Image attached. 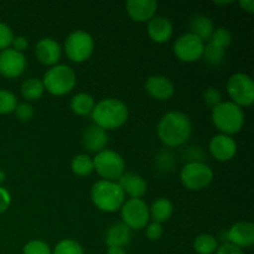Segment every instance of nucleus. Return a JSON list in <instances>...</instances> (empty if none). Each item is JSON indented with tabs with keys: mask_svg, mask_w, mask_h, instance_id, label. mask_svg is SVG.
<instances>
[{
	"mask_svg": "<svg viewBox=\"0 0 254 254\" xmlns=\"http://www.w3.org/2000/svg\"><path fill=\"white\" fill-rule=\"evenodd\" d=\"M227 93L232 103L238 107H250L254 102V82L248 74L235 73L227 82Z\"/></svg>",
	"mask_w": 254,
	"mask_h": 254,
	"instance_id": "nucleus-9",
	"label": "nucleus"
},
{
	"mask_svg": "<svg viewBox=\"0 0 254 254\" xmlns=\"http://www.w3.org/2000/svg\"><path fill=\"white\" fill-rule=\"evenodd\" d=\"M93 168L103 180L116 181L124 174L126 163L121 154L104 149L93 158Z\"/></svg>",
	"mask_w": 254,
	"mask_h": 254,
	"instance_id": "nucleus-6",
	"label": "nucleus"
},
{
	"mask_svg": "<svg viewBox=\"0 0 254 254\" xmlns=\"http://www.w3.org/2000/svg\"><path fill=\"white\" fill-rule=\"evenodd\" d=\"M190 29L191 34L196 35L203 42H205V40H210L213 31H215L213 30L212 20L208 16H205V15H196V16H193L190 21Z\"/></svg>",
	"mask_w": 254,
	"mask_h": 254,
	"instance_id": "nucleus-23",
	"label": "nucleus"
},
{
	"mask_svg": "<svg viewBox=\"0 0 254 254\" xmlns=\"http://www.w3.org/2000/svg\"><path fill=\"white\" fill-rule=\"evenodd\" d=\"M227 241L241 250L251 247L254 243V225L247 221L235 223L227 231Z\"/></svg>",
	"mask_w": 254,
	"mask_h": 254,
	"instance_id": "nucleus-15",
	"label": "nucleus"
},
{
	"mask_svg": "<svg viewBox=\"0 0 254 254\" xmlns=\"http://www.w3.org/2000/svg\"><path fill=\"white\" fill-rule=\"evenodd\" d=\"M193 248L198 254H212L216 252L218 248L217 240L212 235H203L197 236L193 241Z\"/></svg>",
	"mask_w": 254,
	"mask_h": 254,
	"instance_id": "nucleus-26",
	"label": "nucleus"
},
{
	"mask_svg": "<svg viewBox=\"0 0 254 254\" xmlns=\"http://www.w3.org/2000/svg\"><path fill=\"white\" fill-rule=\"evenodd\" d=\"M203 50L205 42L191 32L180 36L174 44V54L183 62L197 61L202 57Z\"/></svg>",
	"mask_w": 254,
	"mask_h": 254,
	"instance_id": "nucleus-11",
	"label": "nucleus"
},
{
	"mask_svg": "<svg viewBox=\"0 0 254 254\" xmlns=\"http://www.w3.org/2000/svg\"><path fill=\"white\" fill-rule=\"evenodd\" d=\"M52 254H84L83 248L73 240H64L55 247Z\"/></svg>",
	"mask_w": 254,
	"mask_h": 254,
	"instance_id": "nucleus-30",
	"label": "nucleus"
},
{
	"mask_svg": "<svg viewBox=\"0 0 254 254\" xmlns=\"http://www.w3.org/2000/svg\"><path fill=\"white\" fill-rule=\"evenodd\" d=\"M71 169L73 174L78 176H87L94 170L93 159L89 158L86 154H78L72 159Z\"/></svg>",
	"mask_w": 254,
	"mask_h": 254,
	"instance_id": "nucleus-27",
	"label": "nucleus"
},
{
	"mask_svg": "<svg viewBox=\"0 0 254 254\" xmlns=\"http://www.w3.org/2000/svg\"><path fill=\"white\" fill-rule=\"evenodd\" d=\"M163 236V226L160 223L151 222L146 226V237L150 241H156Z\"/></svg>",
	"mask_w": 254,
	"mask_h": 254,
	"instance_id": "nucleus-36",
	"label": "nucleus"
},
{
	"mask_svg": "<svg viewBox=\"0 0 254 254\" xmlns=\"http://www.w3.org/2000/svg\"><path fill=\"white\" fill-rule=\"evenodd\" d=\"M232 1H216V4H220V5H226V4H231Z\"/></svg>",
	"mask_w": 254,
	"mask_h": 254,
	"instance_id": "nucleus-43",
	"label": "nucleus"
},
{
	"mask_svg": "<svg viewBox=\"0 0 254 254\" xmlns=\"http://www.w3.org/2000/svg\"><path fill=\"white\" fill-rule=\"evenodd\" d=\"M129 17L136 22H145L155 16L158 2L154 0H129L126 2Z\"/></svg>",
	"mask_w": 254,
	"mask_h": 254,
	"instance_id": "nucleus-16",
	"label": "nucleus"
},
{
	"mask_svg": "<svg viewBox=\"0 0 254 254\" xmlns=\"http://www.w3.org/2000/svg\"><path fill=\"white\" fill-rule=\"evenodd\" d=\"M94 106H96V103H94L93 97L88 93H78L73 96V98L71 99L72 112L78 114V116L91 114Z\"/></svg>",
	"mask_w": 254,
	"mask_h": 254,
	"instance_id": "nucleus-24",
	"label": "nucleus"
},
{
	"mask_svg": "<svg viewBox=\"0 0 254 254\" xmlns=\"http://www.w3.org/2000/svg\"><path fill=\"white\" fill-rule=\"evenodd\" d=\"M215 254H245V252H243V250H241V248L236 247V246L227 242L223 243L222 246H220V247L216 250Z\"/></svg>",
	"mask_w": 254,
	"mask_h": 254,
	"instance_id": "nucleus-38",
	"label": "nucleus"
},
{
	"mask_svg": "<svg viewBox=\"0 0 254 254\" xmlns=\"http://www.w3.org/2000/svg\"><path fill=\"white\" fill-rule=\"evenodd\" d=\"M210 153L216 160L228 161L235 158L237 153V144L232 136L218 134L211 139Z\"/></svg>",
	"mask_w": 254,
	"mask_h": 254,
	"instance_id": "nucleus-14",
	"label": "nucleus"
},
{
	"mask_svg": "<svg viewBox=\"0 0 254 254\" xmlns=\"http://www.w3.org/2000/svg\"><path fill=\"white\" fill-rule=\"evenodd\" d=\"M213 179V171L202 161L188 163L180 173L181 184L191 191H200L207 188Z\"/></svg>",
	"mask_w": 254,
	"mask_h": 254,
	"instance_id": "nucleus-8",
	"label": "nucleus"
},
{
	"mask_svg": "<svg viewBox=\"0 0 254 254\" xmlns=\"http://www.w3.org/2000/svg\"><path fill=\"white\" fill-rule=\"evenodd\" d=\"M210 42H212V44L217 45V46L226 50L230 46L231 42H232V35H231V32L228 31L227 29L220 27V29H217L216 31H213L212 36H211L210 39Z\"/></svg>",
	"mask_w": 254,
	"mask_h": 254,
	"instance_id": "nucleus-31",
	"label": "nucleus"
},
{
	"mask_svg": "<svg viewBox=\"0 0 254 254\" xmlns=\"http://www.w3.org/2000/svg\"><path fill=\"white\" fill-rule=\"evenodd\" d=\"M148 35L156 44H164L173 36V24L164 16H154L148 21Z\"/></svg>",
	"mask_w": 254,
	"mask_h": 254,
	"instance_id": "nucleus-18",
	"label": "nucleus"
},
{
	"mask_svg": "<svg viewBox=\"0 0 254 254\" xmlns=\"http://www.w3.org/2000/svg\"><path fill=\"white\" fill-rule=\"evenodd\" d=\"M216 128L225 135L238 133L245 124V113L242 108L232 102H222L212 109L211 114Z\"/></svg>",
	"mask_w": 254,
	"mask_h": 254,
	"instance_id": "nucleus-4",
	"label": "nucleus"
},
{
	"mask_svg": "<svg viewBox=\"0 0 254 254\" xmlns=\"http://www.w3.org/2000/svg\"><path fill=\"white\" fill-rule=\"evenodd\" d=\"M12 49L16 50V51L22 52L27 49L29 46V42H27V39L25 36H14V40H12Z\"/></svg>",
	"mask_w": 254,
	"mask_h": 254,
	"instance_id": "nucleus-39",
	"label": "nucleus"
},
{
	"mask_svg": "<svg viewBox=\"0 0 254 254\" xmlns=\"http://www.w3.org/2000/svg\"><path fill=\"white\" fill-rule=\"evenodd\" d=\"M26 67V59L22 52L14 49H5L0 52V74L6 78L21 76Z\"/></svg>",
	"mask_w": 254,
	"mask_h": 254,
	"instance_id": "nucleus-12",
	"label": "nucleus"
},
{
	"mask_svg": "<svg viewBox=\"0 0 254 254\" xmlns=\"http://www.w3.org/2000/svg\"><path fill=\"white\" fill-rule=\"evenodd\" d=\"M145 89L153 98L159 101H168L175 93L174 84L165 76H151L146 79Z\"/></svg>",
	"mask_w": 254,
	"mask_h": 254,
	"instance_id": "nucleus-17",
	"label": "nucleus"
},
{
	"mask_svg": "<svg viewBox=\"0 0 254 254\" xmlns=\"http://www.w3.org/2000/svg\"><path fill=\"white\" fill-rule=\"evenodd\" d=\"M202 56L205 57L207 64H212V66H217V64H222L223 60H225L226 50L217 46V45L212 44V42H208L205 46Z\"/></svg>",
	"mask_w": 254,
	"mask_h": 254,
	"instance_id": "nucleus-28",
	"label": "nucleus"
},
{
	"mask_svg": "<svg viewBox=\"0 0 254 254\" xmlns=\"http://www.w3.org/2000/svg\"><path fill=\"white\" fill-rule=\"evenodd\" d=\"M240 5L246 10V11L250 12V14H253L254 12V1L253 0H242V1L240 2Z\"/></svg>",
	"mask_w": 254,
	"mask_h": 254,
	"instance_id": "nucleus-40",
	"label": "nucleus"
},
{
	"mask_svg": "<svg viewBox=\"0 0 254 254\" xmlns=\"http://www.w3.org/2000/svg\"><path fill=\"white\" fill-rule=\"evenodd\" d=\"M94 41L91 34L83 30H76L67 36L64 41L66 56L74 64H82L92 56Z\"/></svg>",
	"mask_w": 254,
	"mask_h": 254,
	"instance_id": "nucleus-7",
	"label": "nucleus"
},
{
	"mask_svg": "<svg viewBox=\"0 0 254 254\" xmlns=\"http://www.w3.org/2000/svg\"><path fill=\"white\" fill-rule=\"evenodd\" d=\"M12 40H14L12 30L6 24L0 21V50L2 51L5 49H9L10 45L12 44Z\"/></svg>",
	"mask_w": 254,
	"mask_h": 254,
	"instance_id": "nucleus-34",
	"label": "nucleus"
},
{
	"mask_svg": "<svg viewBox=\"0 0 254 254\" xmlns=\"http://www.w3.org/2000/svg\"><path fill=\"white\" fill-rule=\"evenodd\" d=\"M16 106V96L12 92L6 91V89H0V114L12 113Z\"/></svg>",
	"mask_w": 254,
	"mask_h": 254,
	"instance_id": "nucleus-29",
	"label": "nucleus"
},
{
	"mask_svg": "<svg viewBox=\"0 0 254 254\" xmlns=\"http://www.w3.org/2000/svg\"><path fill=\"white\" fill-rule=\"evenodd\" d=\"M93 205L103 212H116L126 201V193L116 181L99 180L92 186Z\"/></svg>",
	"mask_w": 254,
	"mask_h": 254,
	"instance_id": "nucleus-3",
	"label": "nucleus"
},
{
	"mask_svg": "<svg viewBox=\"0 0 254 254\" xmlns=\"http://www.w3.org/2000/svg\"><path fill=\"white\" fill-rule=\"evenodd\" d=\"M76 73L67 64H55L47 69L42 78L45 89L52 96H64L76 86Z\"/></svg>",
	"mask_w": 254,
	"mask_h": 254,
	"instance_id": "nucleus-5",
	"label": "nucleus"
},
{
	"mask_svg": "<svg viewBox=\"0 0 254 254\" xmlns=\"http://www.w3.org/2000/svg\"><path fill=\"white\" fill-rule=\"evenodd\" d=\"M123 223L130 230H141L149 222V207L141 198H129L121 207Z\"/></svg>",
	"mask_w": 254,
	"mask_h": 254,
	"instance_id": "nucleus-10",
	"label": "nucleus"
},
{
	"mask_svg": "<svg viewBox=\"0 0 254 254\" xmlns=\"http://www.w3.org/2000/svg\"><path fill=\"white\" fill-rule=\"evenodd\" d=\"M45 87L39 78H29L22 83L21 94L26 101H37L42 97Z\"/></svg>",
	"mask_w": 254,
	"mask_h": 254,
	"instance_id": "nucleus-25",
	"label": "nucleus"
},
{
	"mask_svg": "<svg viewBox=\"0 0 254 254\" xmlns=\"http://www.w3.org/2000/svg\"><path fill=\"white\" fill-rule=\"evenodd\" d=\"M22 254H52L49 245L44 241H30L22 248Z\"/></svg>",
	"mask_w": 254,
	"mask_h": 254,
	"instance_id": "nucleus-32",
	"label": "nucleus"
},
{
	"mask_svg": "<svg viewBox=\"0 0 254 254\" xmlns=\"http://www.w3.org/2000/svg\"><path fill=\"white\" fill-rule=\"evenodd\" d=\"M108 139L109 136L107 130L97 126H91L84 130L82 141H83V145L87 150L97 154L106 149Z\"/></svg>",
	"mask_w": 254,
	"mask_h": 254,
	"instance_id": "nucleus-19",
	"label": "nucleus"
},
{
	"mask_svg": "<svg viewBox=\"0 0 254 254\" xmlns=\"http://www.w3.org/2000/svg\"><path fill=\"white\" fill-rule=\"evenodd\" d=\"M11 202V196L5 188L0 186V213L5 212Z\"/></svg>",
	"mask_w": 254,
	"mask_h": 254,
	"instance_id": "nucleus-37",
	"label": "nucleus"
},
{
	"mask_svg": "<svg viewBox=\"0 0 254 254\" xmlns=\"http://www.w3.org/2000/svg\"><path fill=\"white\" fill-rule=\"evenodd\" d=\"M14 112L15 114H16L17 119L21 122H29L31 121L32 117H34V108H32L29 103L17 104Z\"/></svg>",
	"mask_w": 254,
	"mask_h": 254,
	"instance_id": "nucleus-35",
	"label": "nucleus"
},
{
	"mask_svg": "<svg viewBox=\"0 0 254 254\" xmlns=\"http://www.w3.org/2000/svg\"><path fill=\"white\" fill-rule=\"evenodd\" d=\"M192 126L191 121L183 112H169L158 124V136L161 143L169 148L180 146L190 138Z\"/></svg>",
	"mask_w": 254,
	"mask_h": 254,
	"instance_id": "nucleus-1",
	"label": "nucleus"
},
{
	"mask_svg": "<svg viewBox=\"0 0 254 254\" xmlns=\"http://www.w3.org/2000/svg\"><path fill=\"white\" fill-rule=\"evenodd\" d=\"M118 185L124 193L130 198H140L146 192V183L140 175L134 173H126L118 179Z\"/></svg>",
	"mask_w": 254,
	"mask_h": 254,
	"instance_id": "nucleus-20",
	"label": "nucleus"
},
{
	"mask_svg": "<svg viewBox=\"0 0 254 254\" xmlns=\"http://www.w3.org/2000/svg\"><path fill=\"white\" fill-rule=\"evenodd\" d=\"M35 55L36 59L45 66H55L61 59L62 50L56 40L51 37H44L39 40L35 46Z\"/></svg>",
	"mask_w": 254,
	"mask_h": 254,
	"instance_id": "nucleus-13",
	"label": "nucleus"
},
{
	"mask_svg": "<svg viewBox=\"0 0 254 254\" xmlns=\"http://www.w3.org/2000/svg\"><path fill=\"white\" fill-rule=\"evenodd\" d=\"M5 181V173L2 170H0V186H1V184Z\"/></svg>",
	"mask_w": 254,
	"mask_h": 254,
	"instance_id": "nucleus-42",
	"label": "nucleus"
},
{
	"mask_svg": "<svg viewBox=\"0 0 254 254\" xmlns=\"http://www.w3.org/2000/svg\"><path fill=\"white\" fill-rule=\"evenodd\" d=\"M173 203L165 197H160L158 200H155L153 202V205H151V207L149 208V215L153 218V222L160 223V225L166 222V221H169V218L173 216Z\"/></svg>",
	"mask_w": 254,
	"mask_h": 254,
	"instance_id": "nucleus-22",
	"label": "nucleus"
},
{
	"mask_svg": "<svg viewBox=\"0 0 254 254\" xmlns=\"http://www.w3.org/2000/svg\"><path fill=\"white\" fill-rule=\"evenodd\" d=\"M92 119L94 126L111 130L121 128L128 119L129 111L124 102L117 98H106L99 101L92 111Z\"/></svg>",
	"mask_w": 254,
	"mask_h": 254,
	"instance_id": "nucleus-2",
	"label": "nucleus"
},
{
	"mask_svg": "<svg viewBox=\"0 0 254 254\" xmlns=\"http://www.w3.org/2000/svg\"><path fill=\"white\" fill-rule=\"evenodd\" d=\"M203 101L211 108H215L218 104L222 103V93L220 92V89L215 88V87H210L205 91L203 93Z\"/></svg>",
	"mask_w": 254,
	"mask_h": 254,
	"instance_id": "nucleus-33",
	"label": "nucleus"
},
{
	"mask_svg": "<svg viewBox=\"0 0 254 254\" xmlns=\"http://www.w3.org/2000/svg\"><path fill=\"white\" fill-rule=\"evenodd\" d=\"M131 233L130 228L127 227L123 222L114 223L109 227L106 235V243L108 247H121L128 245L130 242Z\"/></svg>",
	"mask_w": 254,
	"mask_h": 254,
	"instance_id": "nucleus-21",
	"label": "nucleus"
},
{
	"mask_svg": "<svg viewBox=\"0 0 254 254\" xmlns=\"http://www.w3.org/2000/svg\"><path fill=\"white\" fill-rule=\"evenodd\" d=\"M107 254H127L126 250L121 247H108Z\"/></svg>",
	"mask_w": 254,
	"mask_h": 254,
	"instance_id": "nucleus-41",
	"label": "nucleus"
}]
</instances>
